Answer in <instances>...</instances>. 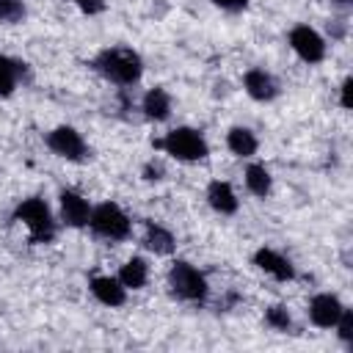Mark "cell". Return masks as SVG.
Here are the masks:
<instances>
[{
	"mask_svg": "<svg viewBox=\"0 0 353 353\" xmlns=\"http://www.w3.org/2000/svg\"><path fill=\"white\" fill-rule=\"evenodd\" d=\"M88 66L105 77L108 83L113 85H135L141 77H143V58L138 50L127 47V44H110V47H102L91 61Z\"/></svg>",
	"mask_w": 353,
	"mask_h": 353,
	"instance_id": "cell-1",
	"label": "cell"
},
{
	"mask_svg": "<svg viewBox=\"0 0 353 353\" xmlns=\"http://www.w3.org/2000/svg\"><path fill=\"white\" fill-rule=\"evenodd\" d=\"M11 221H17V223H22L28 229V243L30 245H47L58 234V221H55L50 204L44 199H39V196L22 199L14 207Z\"/></svg>",
	"mask_w": 353,
	"mask_h": 353,
	"instance_id": "cell-2",
	"label": "cell"
},
{
	"mask_svg": "<svg viewBox=\"0 0 353 353\" xmlns=\"http://www.w3.org/2000/svg\"><path fill=\"white\" fill-rule=\"evenodd\" d=\"M165 284L171 298L182 301V303H193V306H204L210 298V281L207 276L188 259H174L168 273H165Z\"/></svg>",
	"mask_w": 353,
	"mask_h": 353,
	"instance_id": "cell-3",
	"label": "cell"
},
{
	"mask_svg": "<svg viewBox=\"0 0 353 353\" xmlns=\"http://www.w3.org/2000/svg\"><path fill=\"white\" fill-rule=\"evenodd\" d=\"M152 146L179 163H199V160H207L210 154V143L196 127H174L163 138H154Z\"/></svg>",
	"mask_w": 353,
	"mask_h": 353,
	"instance_id": "cell-4",
	"label": "cell"
},
{
	"mask_svg": "<svg viewBox=\"0 0 353 353\" xmlns=\"http://www.w3.org/2000/svg\"><path fill=\"white\" fill-rule=\"evenodd\" d=\"M88 232L108 243H124L132 237V218L121 210V204L99 201V204H91Z\"/></svg>",
	"mask_w": 353,
	"mask_h": 353,
	"instance_id": "cell-5",
	"label": "cell"
},
{
	"mask_svg": "<svg viewBox=\"0 0 353 353\" xmlns=\"http://www.w3.org/2000/svg\"><path fill=\"white\" fill-rule=\"evenodd\" d=\"M44 143L55 157H61L66 163H85L91 157V149L85 143V138L69 124H58L50 132H44Z\"/></svg>",
	"mask_w": 353,
	"mask_h": 353,
	"instance_id": "cell-6",
	"label": "cell"
},
{
	"mask_svg": "<svg viewBox=\"0 0 353 353\" xmlns=\"http://www.w3.org/2000/svg\"><path fill=\"white\" fill-rule=\"evenodd\" d=\"M287 44H290V50H292L303 63H309V66L323 63L325 55H328V44H325V39H323L312 25H306V22H298V25L290 28V33H287Z\"/></svg>",
	"mask_w": 353,
	"mask_h": 353,
	"instance_id": "cell-7",
	"label": "cell"
},
{
	"mask_svg": "<svg viewBox=\"0 0 353 353\" xmlns=\"http://www.w3.org/2000/svg\"><path fill=\"white\" fill-rule=\"evenodd\" d=\"M251 262H254L262 273H268L270 279H276V281H281V284L295 281V276H298V270H295L292 259H290V256H284L281 251L270 248V245H259V248L251 254Z\"/></svg>",
	"mask_w": 353,
	"mask_h": 353,
	"instance_id": "cell-8",
	"label": "cell"
},
{
	"mask_svg": "<svg viewBox=\"0 0 353 353\" xmlns=\"http://www.w3.org/2000/svg\"><path fill=\"white\" fill-rule=\"evenodd\" d=\"M58 212H61V223L69 226V229H85L88 226V215H91V201L72 190V188H63L58 193Z\"/></svg>",
	"mask_w": 353,
	"mask_h": 353,
	"instance_id": "cell-9",
	"label": "cell"
},
{
	"mask_svg": "<svg viewBox=\"0 0 353 353\" xmlns=\"http://www.w3.org/2000/svg\"><path fill=\"white\" fill-rule=\"evenodd\" d=\"M342 309H345V303L339 301V295H334V292H314V295L309 298L306 314H309V323H312L314 328L328 331V328H334V323L339 320Z\"/></svg>",
	"mask_w": 353,
	"mask_h": 353,
	"instance_id": "cell-10",
	"label": "cell"
},
{
	"mask_svg": "<svg viewBox=\"0 0 353 353\" xmlns=\"http://www.w3.org/2000/svg\"><path fill=\"white\" fill-rule=\"evenodd\" d=\"M243 88H245V94L254 102H273L281 94V85H279L276 74L268 72V69H262V66H251L243 74Z\"/></svg>",
	"mask_w": 353,
	"mask_h": 353,
	"instance_id": "cell-11",
	"label": "cell"
},
{
	"mask_svg": "<svg viewBox=\"0 0 353 353\" xmlns=\"http://www.w3.org/2000/svg\"><path fill=\"white\" fill-rule=\"evenodd\" d=\"M88 290H91V295H94L102 306H108V309L124 306V303H127V292H130L116 276H105V273H94V276L88 279Z\"/></svg>",
	"mask_w": 353,
	"mask_h": 353,
	"instance_id": "cell-12",
	"label": "cell"
},
{
	"mask_svg": "<svg viewBox=\"0 0 353 353\" xmlns=\"http://www.w3.org/2000/svg\"><path fill=\"white\" fill-rule=\"evenodd\" d=\"M141 245L146 251H152L154 256H171L176 251V237L168 226H163L160 221L154 218H143V237H141Z\"/></svg>",
	"mask_w": 353,
	"mask_h": 353,
	"instance_id": "cell-13",
	"label": "cell"
},
{
	"mask_svg": "<svg viewBox=\"0 0 353 353\" xmlns=\"http://www.w3.org/2000/svg\"><path fill=\"white\" fill-rule=\"evenodd\" d=\"M19 83H30V63L0 52V97H11L19 88Z\"/></svg>",
	"mask_w": 353,
	"mask_h": 353,
	"instance_id": "cell-14",
	"label": "cell"
},
{
	"mask_svg": "<svg viewBox=\"0 0 353 353\" xmlns=\"http://www.w3.org/2000/svg\"><path fill=\"white\" fill-rule=\"evenodd\" d=\"M204 199L218 215H234L240 210V199L229 179H212L204 190Z\"/></svg>",
	"mask_w": 353,
	"mask_h": 353,
	"instance_id": "cell-15",
	"label": "cell"
},
{
	"mask_svg": "<svg viewBox=\"0 0 353 353\" xmlns=\"http://www.w3.org/2000/svg\"><path fill=\"white\" fill-rule=\"evenodd\" d=\"M171 110H174V99H171L168 88H163V85H152L141 97V113L149 121H168Z\"/></svg>",
	"mask_w": 353,
	"mask_h": 353,
	"instance_id": "cell-16",
	"label": "cell"
},
{
	"mask_svg": "<svg viewBox=\"0 0 353 353\" xmlns=\"http://www.w3.org/2000/svg\"><path fill=\"white\" fill-rule=\"evenodd\" d=\"M226 149H229L234 157L248 160V157L256 154L259 138L254 135V130H248V127H243V124H234V127L226 130Z\"/></svg>",
	"mask_w": 353,
	"mask_h": 353,
	"instance_id": "cell-17",
	"label": "cell"
},
{
	"mask_svg": "<svg viewBox=\"0 0 353 353\" xmlns=\"http://www.w3.org/2000/svg\"><path fill=\"white\" fill-rule=\"evenodd\" d=\"M116 279L127 287V290H143L149 281V262L138 254H132L130 259H124V265L119 268Z\"/></svg>",
	"mask_w": 353,
	"mask_h": 353,
	"instance_id": "cell-18",
	"label": "cell"
},
{
	"mask_svg": "<svg viewBox=\"0 0 353 353\" xmlns=\"http://www.w3.org/2000/svg\"><path fill=\"white\" fill-rule=\"evenodd\" d=\"M243 182H245V190L256 199H268L273 190V176L262 163H248L243 171Z\"/></svg>",
	"mask_w": 353,
	"mask_h": 353,
	"instance_id": "cell-19",
	"label": "cell"
},
{
	"mask_svg": "<svg viewBox=\"0 0 353 353\" xmlns=\"http://www.w3.org/2000/svg\"><path fill=\"white\" fill-rule=\"evenodd\" d=\"M265 325L270 331H279V334L292 331V314H290V309L284 303H270L265 309Z\"/></svg>",
	"mask_w": 353,
	"mask_h": 353,
	"instance_id": "cell-20",
	"label": "cell"
},
{
	"mask_svg": "<svg viewBox=\"0 0 353 353\" xmlns=\"http://www.w3.org/2000/svg\"><path fill=\"white\" fill-rule=\"evenodd\" d=\"M28 17L25 0H0V22L3 25H17Z\"/></svg>",
	"mask_w": 353,
	"mask_h": 353,
	"instance_id": "cell-21",
	"label": "cell"
},
{
	"mask_svg": "<svg viewBox=\"0 0 353 353\" xmlns=\"http://www.w3.org/2000/svg\"><path fill=\"white\" fill-rule=\"evenodd\" d=\"M334 331H336V339H339L342 345L353 347V309H350V306L342 309L339 320L334 323Z\"/></svg>",
	"mask_w": 353,
	"mask_h": 353,
	"instance_id": "cell-22",
	"label": "cell"
},
{
	"mask_svg": "<svg viewBox=\"0 0 353 353\" xmlns=\"http://www.w3.org/2000/svg\"><path fill=\"white\" fill-rule=\"evenodd\" d=\"M141 176H143L146 182H160V179L165 176V165H163V160H160V157L146 160L143 168H141Z\"/></svg>",
	"mask_w": 353,
	"mask_h": 353,
	"instance_id": "cell-23",
	"label": "cell"
},
{
	"mask_svg": "<svg viewBox=\"0 0 353 353\" xmlns=\"http://www.w3.org/2000/svg\"><path fill=\"white\" fill-rule=\"evenodd\" d=\"M69 3H74L85 17H97L108 8V0H69Z\"/></svg>",
	"mask_w": 353,
	"mask_h": 353,
	"instance_id": "cell-24",
	"label": "cell"
},
{
	"mask_svg": "<svg viewBox=\"0 0 353 353\" xmlns=\"http://www.w3.org/2000/svg\"><path fill=\"white\" fill-rule=\"evenodd\" d=\"M210 3L221 11H226V14H240V11L248 8V0H210Z\"/></svg>",
	"mask_w": 353,
	"mask_h": 353,
	"instance_id": "cell-25",
	"label": "cell"
},
{
	"mask_svg": "<svg viewBox=\"0 0 353 353\" xmlns=\"http://www.w3.org/2000/svg\"><path fill=\"white\" fill-rule=\"evenodd\" d=\"M328 33H331V39H345V36H347V22H345V17L331 19V22H328Z\"/></svg>",
	"mask_w": 353,
	"mask_h": 353,
	"instance_id": "cell-26",
	"label": "cell"
},
{
	"mask_svg": "<svg viewBox=\"0 0 353 353\" xmlns=\"http://www.w3.org/2000/svg\"><path fill=\"white\" fill-rule=\"evenodd\" d=\"M350 85H353L350 77H345L342 85H339V108L342 110H350Z\"/></svg>",
	"mask_w": 353,
	"mask_h": 353,
	"instance_id": "cell-27",
	"label": "cell"
},
{
	"mask_svg": "<svg viewBox=\"0 0 353 353\" xmlns=\"http://www.w3.org/2000/svg\"><path fill=\"white\" fill-rule=\"evenodd\" d=\"M331 3H334L336 8H342V11H347V8H350V0H331Z\"/></svg>",
	"mask_w": 353,
	"mask_h": 353,
	"instance_id": "cell-28",
	"label": "cell"
}]
</instances>
